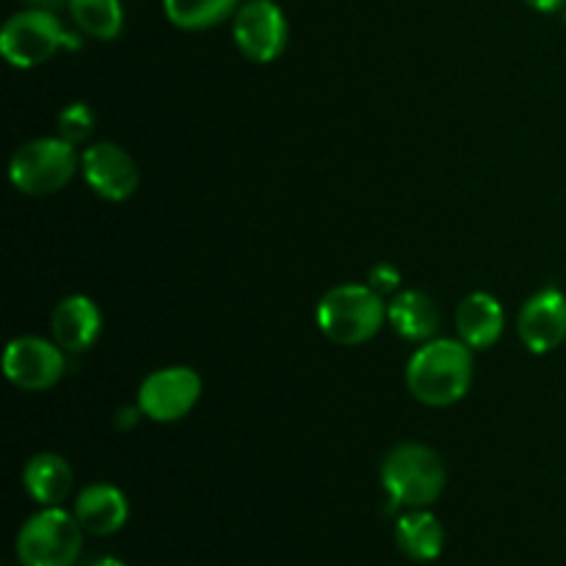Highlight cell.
I'll return each mask as SVG.
<instances>
[{
	"instance_id": "obj_15",
	"label": "cell",
	"mask_w": 566,
	"mask_h": 566,
	"mask_svg": "<svg viewBox=\"0 0 566 566\" xmlns=\"http://www.w3.org/2000/svg\"><path fill=\"white\" fill-rule=\"evenodd\" d=\"M387 318L403 340H429L440 326V310L423 291H401L387 304Z\"/></svg>"
},
{
	"instance_id": "obj_17",
	"label": "cell",
	"mask_w": 566,
	"mask_h": 566,
	"mask_svg": "<svg viewBox=\"0 0 566 566\" xmlns=\"http://www.w3.org/2000/svg\"><path fill=\"white\" fill-rule=\"evenodd\" d=\"M396 542L412 562H434L446 547V528L423 509H412L396 525Z\"/></svg>"
},
{
	"instance_id": "obj_6",
	"label": "cell",
	"mask_w": 566,
	"mask_h": 566,
	"mask_svg": "<svg viewBox=\"0 0 566 566\" xmlns=\"http://www.w3.org/2000/svg\"><path fill=\"white\" fill-rule=\"evenodd\" d=\"M75 144L66 138H33L22 144L9 166L11 182L28 197H50L75 177Z\"/></svg>"
},
{
	"instance_id": "obj_9",
	"label": "cell",
	"mask_w": 566,
	"mask_h": 566,
	"mask_svg": "<svg viewBox=\"0 0 566 566\" xmlns=\"http://www.w3.org/2000/svg\"><path fill=\"white\" fill-rule=\"evenodd\" d=\"M3 370L20 390L44 392L64 376V348L33 335L17 337L6 346Z\"/></svg>"
},
{
	"instance_id": "obj_7",
	"label": "cell",
	"mask_w": 566,
	"mask_h": 566,
	"mask_svg": "<svg viewBox=\"0 0 566 566\" xmlns=\"http://www.w3.org/2000/svg\"><path fill=\"white\" fill-rule=\"evenodd\" d=\"M202 379L191 368H164L138 387V412L155 423H175L197 407Z\"/></svg>"
},
{
	"instance_id": "obj_20",
	"label": "cell",
	"mask_w": 566,
	"mask_h": 566,
	"mask_svg": "<svg viewBox=\"0 0 566 566\" xmlns=\"http://www.w3.org/2000/svg\"><path fill=\"white\" fill-rule=\"evenodd\" d=\"M94 130V114L86 103L66 105L59 114V133L70 144H83Z\"/></svg>"
},
{
	"instance_id": "obj_19",
	"label": "cell",
	"mask_w": 566,
	"mask_h": 566,
	"mask_svg": "<svg viewBox=\"0 0 566 566\" xmlns=\"http://www.w3.org/2000/svg\"><path fill=\"white\" fill-rule=\"evenodd\" d=\"M238 0H164V11L169 22L186 31H205L219 25L232 14Z\"/></svg>"
},
{
	"instance_id": "obj_18",
	"label": "cell",
	"mask_w": 566,
	"mask_h": 566,
	"mask_svg": "<svg viewBox=\"0 0 566 566\" xmlns=\"http://www.w3.org/2000/svg\"><path fill=\"white\" fill-rule=\"evenodd\" d=\"M72 20L83 33L94 39H116L122 31V3L119 0H66Z\"/></svg>"
},
{
	"instance_id": "obj_22",
	"label": "cell",
	"mask_w": 566,
	"mask_h": 566,
	"mask_svg": "<svg viewBox=\"0 0 566 566\" xmlns=\"http://www.w3.org/2000/svg\"><path fill=\"white\" fill-rule=\"evenodd\" d=\"M525 3L531 6V9L542 11V14H553V11H558L566 0H525Z\"/></svg>"
},
{
	"instance_id": "obj_3",
	"label": "cell",
	"mask_w": 566,
	"mask_h": 566,
	"mask_svg": "<svg viewBox=\"0 0 566 566\" xmlns=\"http://www.w3.org/2000/svg\"><path fill=\"white\" fill-rule=\"evenodd\" d=\"M381 484L396 506L426 509L446 490V464L429 446L403 442L381 462Z\"/></svg>"
},
{
	"instance_id": "obj_1",
	"label": "cell",
	"mask_w": 566,
	"mask_h": 566,
	"mask_svg": "<svg viewBox=\"0 0 566 566\" xmlns=\"http://www.w3.org/2000/svg\"><path fill=\"white\" fill-rule=\"evenodd\" d=\"M473 381V354L464 340L426 343L407 365V387L426 407H451L462 401Z\"/></svg>"
},
{
	"instance_id": "obj_21",
	"label": "cell",
	"mask_w": 566,
	"mask_h": 566,
	"mask_svg": "<svg viewBox=\"0 0 566 566\" xmlns=\"http://www.w3.org/2000/svg\"><path fill=\"white\" fill-rule=\"evenodd\" d=\"M401 285V271L390 263H379L376 269H370V287L379 293L396 291Z\"/></svg>"
},
{
	"instance_id": "obj_8",
	"label": "cell",
	"mask_w": 566,
	"mask_h": 566,
	"mask_svg": "<svg viewBox=\"0 0 566 566\" xmlns=\"http://www.w3.org/2000/svg\"><path fill=\"white\" fill-rule=\"evenodd\" d=\"M235 44L247 59L258 64L280 59L287 44V20L271 0H249L235 11Z\"/></svg>"
},
{
	"instance_id": "obj_12",
	"label": "cell",
	"mask_w": 566,
	"mask_h": 566,
	"mask_svg": "<svg viewBox=\"0 0 566 566\" xmlns=\"http://www.w3.org/2000/svg\"><path fill=\"white\" fill-rule=\"evenodd\" d=\"M99 326H103V318H99V310L92 298L66 296L53 313L55 346L64 348L66 354L86 352L97 340Z\"/></svg>"
},
{
	"instance_id": "obj_5",
	"label": "cell",
	"mask_w": 566,
	"mask_h": 566,
	"mask_svg": "<svg viewBox=\"0 0 566 566\" xmlns=\"http://www.w3.org/2000/svg\"><path fill=\"white\" fill-rule=\"evenodd\" d=\"M83 528L75 514L48 506L33 514L17 536V558L22 566H72L81 556Z\"/></svg>"
},
{
	"instance_id": "obj_24",
	"label": "cell",
	"mask_w": 566,
	"mask_h": 566,
	"mask_svg": "<svg viewBox=\"0 0 566 566\" xmlns=\"http://www.w3.org/2000/svg\"><path fill=\"white\" fill-rule=\"evenodd\" d=\"M92 566H125L119 562V558H111V556H105V558H99V562H94Z\"/></svg>"
},
{
	"instance_id": "obj_2",
	"label": "cell",
	"mask_w": 566,
	"mask_h": 566,
	"mask_svg": "<svg viewBox=\"0 0 566 566\" xmlns=\"http://www.w3.org/2000/svg\"><path fill=\"white\" fill-rule=\"evenodd\" d=\"M321 332L337 346H359L379 335L387 318L381 293L370 285H337L315 310Z\"/></svg>"
},
{
	"instance_id": "obj_23",
	"label": "cell",
	"mask_w": 566,
	"mask_h": 566,
	"mask_svg": "<svg viewBox=\"0 0 566 566\" xmlns=\"http://www.w3.org/2000/svg\"><path fill=\"white\" fill-rule=\"evenodd\" d=\"M25 3H31L33 9L55 11V9H61V6H66V0H25Z\"/></svg>"
},
{
	"instance_id": "obj_4",
	"label": "cell",
	"mask_w": 566,
	"mask_h": 566,
	"mask_svg": "<svg viewBox=\"0 0 566 566\" xmlns=\"http://www.w3.org/2000/svg\"><path fill=\"white\" fill-rule=\"evenodd\" d=\"M61 48H81L75 33L64 31L48 9H28L11 17L0 31V53L17 70H31L53 59Z\"/></svg>"
},
{
	"instance_id": "obj_13",
	"label": "cell",
	"mask_w": 566,
	"mask_h": 566,
	"mask_svg": "<svg viewBox=\"0 0 566 566\" xmlns=\"http://www.w3.org/2000/svg\"><path fill=\"white\" fill-rule=\"evenodd\" d=\"M127 497L111 484H94L77 495L75 517L81 528L92 536H111L127 523Z\"/></svg>"
},
{
	"instance_id": "obj_10",
	"label": "cell",
	"mask_w": 566,
	"mask_h": 566,
	"mask_svg": "<svg viewBox=\"0 0 566 566\" xmlns=\"http://www.w3.org/2000/svg\"><path fill=\"white\" fill-rule=\"evenodd\" d=\"M83 177L108 202H125L138 188V166L119 144H94L81 158Z\"/></svg>"
},
{
	"instance_id": "obj_16",
	"label": "cell",
	"mask_w": 566,
	"mask_h": 566,
	"mask_svg": "<svg viewBox=\"0 0 566 566\" xmlns=\"http://www.w3.org/2000/svg\"><path fill=\"white\" fill-rule=\"evenodd\" d=\"M22 484L36 503L59 506L72 490V468L59 453H36L22 470Z\"/></svg>"
},
{
	"instance_id": "obj_11",
	"label": "cell",
	"mask_w": 566,
	"mask_h": 566,
	"mask_svg": "<svg viewBox=\"0 0 566 566\" xmlns=\"http://www.w3.org/2000/svg\"><path fill=\"white\" fill-rule=\"evenodd\" d=\"M520 340L531 354H551L566 340V296L545 287L525 302L517 318Z\"/></svg>"
},
{
	"instance_id": "obj_14",
	"label": "cell",
	"mask_w": 566,
	"mask_h": 566,
	"mask_svg": "<svg viewBox=\"0 0 566 566\" xmlns=\"http://www.w3.org/2000/svg\"><path fill=\"white\" fill-rule=\"evenodd\" d=\"M457 329L459 337L470 348H490L495 346L497 337L503 335V307L490 293H473L464 298L457 310Z\"/></svg>"
}]
</instances>
